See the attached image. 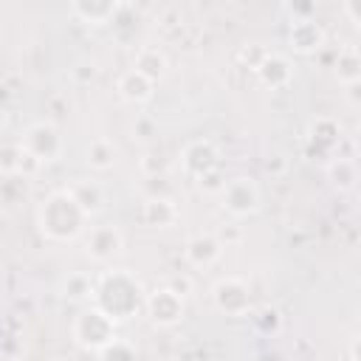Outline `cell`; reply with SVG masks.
Instances as JSON below:
<instances>
[{
	"label": "cell",
	"mask_w": 361,
	"mask_h": 361,
	"mask_svg": "<svg viewBox=\"0 0 361 361\" xmlns=\"http://www.w3.org/2000/svg\"><path fill=\"white\" fill-rule=\"evenodd\" d=\"M144 299H147V290H144L141 279L127 268H110L93 279V302L90 305H96L116 324L138 316L144 310Z\"/></svg>",
	"instance_id": "1"
},
{
	"label": "cell",
	"mask_w": 361,
	"mask_h": 361,
	"mask_svg": "<svg viewBox=\"0 0 361 361\" xmlns=\"http://www.w3.org/2000/svg\"><path fill=\"white\" fill-rule=\"evenodd\" d=\"M34 223L48 243H59V245H68L87 231V214L79 209V203L71 197L68 189H56L45 195L34 212Z\"/></svg>",
	"instance_id": "2"
},
{
	"label": "cell",
	"mask_w": 361,
	"mask_h": 361,
	"mask_svg": "<svg viewBox=\"0 0 361 361\" xmlns=\"http://www.w3.org/2000/svg\"><path fill=\"white\" fill-rule=\"evenodd\" d=\"M71 338L85 353H99L116 338V322L107 319L96 305H85L71 322Z\"/></svg>",
	"instance_id": "3"
},
{
	"label": "cell",
	"mask_w": 361,
	"mask_h": 361,
	"mask_svg": "<svg viewBox=\"0 0 361 361\" xmlns=\"http://www.w3.org/2000/svg\"><path fill=\"white\" fill-rule=\"evenodd\" d=\"M217 197H220L223 212L231 220H248L262 209V192L251 175H237V178L226 180V186Z\"/></svg>",
	"instance_id": "4"
},
{
	"label": "cell",
	"mask_w": 361,
	"mask_h": 361,
	"mask_svg": "<svg viewBox=\"0 0 361 361\" xmlns=\"http://www.w3.org/2000/svg\"><path fill=\"white\" fill-rule=\"evenodd\" d=\"M212 305L217 313L231 316V319L251 316V310H254L251 285L243 276H220L212 285Z\"/></svg>",
	"instance_id": "5"
},
{
	"label": "cell",
	"mask_w": 361,
	"mask_h": 361,
	"mask_svg": "<svg viewBox=\"0 0 361 361\" xmlns=\"http://www.w3.org/2000/svg\"><path fill=\"white\" fill-rule=\"evenodd\" d=\"M20 144H23L42 166H48V164H54V161H59V158L65 155V138H62L59 127H56L54 121H48V118L28 124Z\"/></svg>",
	"instance_id": "6"
},
{
	"label": "cell",
	"mask_w": 361,
	"mask_h": 361,
	"mask_svg": "<svg viewBox=\"0 0 361 361\" xmlns=\"http://www.w3.org/2000/svg\"><path fill=\"white\" fill-rule=\"evenodd\" d=\"M144 313L147 319L161 327V330H172L183 322L186 316V299L180 293H175L169 285L164 288H155V290H147V299H144Z\"/></svg>",
	"instance_id": "7"
},
{
	"label": "cell",
	"mask_w": 361,
	"mask_h": 361,
	"mask_svg": "<svg viewBox=\"0 0 361 361\" xmlns=\"http://www.w3.org/2000/svg\"><path fill=\"white\" fill-rule=\"evenodd\" d=\"M220 166H223V155L212 138H195L180 149V169L192 180H197V178H203Z\"/></svg>",
	"instance_id": "8"
},
{
	"label": "cell",
	"mask_w": 361,
	"mask_h": 361,
	"mask_svg": "<svg viewBox=\"0 0 361 361\" xmlns=\"http://www.w3.org/2000/svg\"><path fill=\"white\" fill-rule=\"evenodd\" d=\"M124 251V234L116 223H99L93 226L90 231H85V254L104 265V262H113V257H118Z\"/></svg>",
	"instance_id": "9"
},
{
	"label": "cell",
	"mask_w": 361,
	"mask_h": 361,
	"mask_svg": "<svg viewBox=\"0 0 361 361\" xmlns=\"http://www.w3.org/2000/svg\"><path fill=\"white\" fill-rule=\"evenodd\" d=\"M341 147V124L333 116H319L307 124V152L316 158H333Z\"/></svg>",
	"instance_id": "10"
},
{
	"label": "cell",
	"mask_w": 361,
	"mask_h": 361,
	"mask_svg": "<svg viewBox=\"0 0 361 361\" xmlns=\"http://www.w3.org/2000/svg\"><path fill=\"white\" fill-rule=\"evenodd\" d=\"M42 172V164L20 144V141H6L0 144V175L3 178H37Z\"/></svg>",
	"instance_id": "11"
},
{
	"label": "cell",
	"mask_w": 361,
	"mask_h": 361,
	"mask_svg": "<svg viewBox=\"0 0 361 361\" xmlns=\"http://www.w3.org/2000/svg\"><path fill=\"white\" fill-rule=\"evenodd\" d=\"M327 45V31L322 23L313 20H296L288 25V48L299 56H313Z\"/></svg>",
	"instance_id": "12"
},
{
	"label": "cell",
	"mask_w": 361,
	"mask_h": 361,
	"mask_svg": "<svg viewBox=\"0 0 361 361\" xmlns=\"http://www.w3.org/2000/svg\"><path fill=\"white\" fill-rule=\"evenodd\" d=\"M257 79H259V85L262 87H268V90H285L290 82H293V62L285 56V54H274V51H268V56L257 65Z\"/></svg>",
	"instance_id": "13"
},
{
	"label": "cell",
	"mask_w": 361,
	"mask_h": 361,
	"mask_svg": "<svg viewBox=\"0 0 361 361\" xmlns=\"http://www.w3.org/2000/svg\"><path fill=\"white\" fill-rule=\"evenodd\" d=\"M71 197L79 203V209L90 217H99L104 209H107V189L102 180H93V178H76L71 186H68Z\"/></svg>",
	"instance_id": "14"
},
{
	"label": "cell",
	"mask_w": 361,
	"mask_h": 361,
	"mask_svg": "<svg viewBox=\"0 0 361 361\" xmlns=\"http://www.w3.org/2000/svg\"><path fill=\"white\" fill-rule=\"evenodd\" d=\"M124 3L118 0H73L71 3V14L82 23V25H90V28H102V25H110L113 17L121 11Z\"/></svg>",
	"instance_id": "15"
},
{
	"label": "cell",
	"mask_w": 361,
	"mask_h": 361,
	"mask_svg": "<svg viewBox=\"0 0 361 361\" xmlns=\"http://www.w3.org/2000/svg\"><path fill=\"white\" fill-rule=\"evenodd\" d=\"M138 220L147 228H172L180 220V212L175 206L172 197H144V203L138 206Z\"/></svg>",
	"instance_id": "16"
},
{
	"label": "cell",
	"mask_w": 361,
	"mask_h": 361,
	"mask_svg": "<svg viewBox=\"0 0 361 361\" xmlns=\"http://www.w3.org/2000/svg\"><path fill=\"white\" fill-rule=\"evenodd\" d=\"M220 257H223V245H220V240L214 234H192L183 243V259L197 271L212 268Z\"/></svg>",
	"instance_id": "17"
},
{
	"label": "cell",
	"mask_w": 361,
	"mask_h": 361,
	"mask_svg": "<svg viewBox=\"0 0 361 361\" xmlns=\"http://www.w3.org/2000/svg\"><path fill=\"white\" fill-rule=\"evenodd\" d=\"M324 178H327V183H330L333 192L350 195V192L358 186V164H355V158L336 152V155L324 164Z\"/></svg>",
	"instance_id": "18"
},
{
	"label": "cell",
	"mask_w": 361,
	"mask_h": 361,
	"mask_svg": "<svg viewBox=\"0 0 361 361\" xmlns=\"http://www.w3.org/2000/svg\"><path fill=\"white\" fill-rule=\"evenodd\" d=\"M333 76H336V82H338L344 90L361 85V54H358V45H355V42H344V45L336 51Z\"/></svg>",
	"instance_id": "19"
},
{
	"label": "cell",
	"mask_w": 361,
	"mask_h": 361,
	"mask_svg": "<svg viewBox=\"0 0 361 361\" xmlns=\"http://www.w3.org/2000/svg\"><path fill=\"white\" fill-rule=\"evenodd\" d=\"M116 90H118L121 102H127V104L138 107V104L152 102V96H155V82H152V79H147L144 73H138L135 68H130V71H124V73L118 76Z\"/></svg>",
	"instance_id": "20"
},
{
	"label": "cell",
	"mask_w": 361,
	"mask_h": 361,
	"mask_svg": "<svg viewBox=\"0 0 361 361\" xmlns=\"http://www.w3.org/2000/svg\"><path fill=\"white\" fill-rule=\"evenodd\" d=\"M133 68L158 85V79H164L166 71H169V59H166V54H164L158 45H141V48L135 51Z\"/></svg>",
	"instance_id": "21"
},
{
	"label": "cell",
	"mask_w": 361,
	"mask_h": 361,
	"mask_svg": "<svg viewBox=\"0 0 361 361\" xmlns=\"http://www.w3.org/2000/svg\"><path fill=\"white\" fill-rule=\"evenodd\" d=\"M116 155H118V149H116L113 138H107V135H96V138L85 147V164H87L93 172H107V169H113Z\"/></svg>",
	"instance_id": "22"
},
{
	"label": "cell",
	"mask_w": 361,
	"mask_h": 361,
	"mask_svg": "<svg viewBox=\"0 0 361 361\" xmlns=\"http://www.w3.org/2000/svg\"><path fill=\"white\" fill-rule=\"evenodd\" d=\"M59 296L71 305H85L93 302V279L85 271H71L62 282H59Z\"/></svg>",
	"instance_id": "23"
},
{
	"label": "cell",
	"mask_w": 361,
	"mask_h": 361,
	"mask_svg": "<svg viewBox=\"0 0 361 361\" xmlns=\"http://www.w3.org/2000/svg\"><path fill=\"white\" fill-rule=\"evenodd\" d=\"M138 169L144 178H166L169 172V158L158 149H144L138 158Z\"/></svg>",
	"instance_id": "24"
},
{
	"label": "cell",
	"mask_w": 361,
	"mask_h": 361,
	"mask_svg": "<svg viewBox=\"0 0 361 361\" xmlns=\"http://www.w3.org/2000/svg\"><path fill=\"white\" fill-rule=\"evenodd\" d=\"M96 361H138V350L127 338H118L116 336L104 350L96 353Z\"/></svg>",
	"instance_id": "25"
},
{
	"label": "cell",
	"mask_w": 361,
	"mask_h": 361,
	"mask_svg": "<svg viewBox=\"0 0 361 361\" xmlns=\"http://www.w3.org/2000/svg\"><path fill=\"white\" fill-rule=\"evenodd\" d=\"M96 79H99V62H96V59L82 56V59L73 62V68H71V82H73V85L90 87Z\"/></svg>",
	"instance_id": "26"
},
{
	"label": "cell",
	"mask_w": 361,
	"mask_h": 361,
	"mask_svg": "<svg viewBox=\"0 0 361 361\" xmlns=\"http://www.w3.org/2000/svg\"><path fill=\"white\" fill-rule=\"evenodd\" d=\"M254 324H257V330L262 333V336H276L279 330H282V316H279V310L276 307H262L257 316H254Z\"/></svg>",
	"instance_id": "27"
},
{
	"label": "cell",
	"mask_w": 361,
	"mask_h": 361,
	"mask_svg": "<svg viewBox=\"0 0 361 361\" xmlns=\"http://www.w3.org/2000/svg\"><path fill=\"white\" fill-rule=\"evenodd\" d=\"M133 138L141 141V144L155 141V138H158V121H155L152 116H147V113L135 116V118H133Z\"/></svg>",
	"instance_id": "28"
},
{
	"label": "cell",
	"mask_w": 361,
	"mask_h": 361,
	"mask_svg": "<svg viewBox=\"0 0 361 361\" xmlns=\"http://www.w3.org/2000/svg\"><path fill=\"white\" fill-rule=\"evenodd\" d=\"M195 183H197V189H200L203 195H220V192H223V186H226L223 166H220V169H214V172H209V175H203V178H197Z\"/></svg>",
	"instance_id": "29"
},
{
	"label": "cell",
	"mask_w": 361,
	"mask_h": 361,
	"mask_svg": "<svg viewBox=\"0 0 361 361\" xmlns=\"http://www.w3.org/2000/svg\"><path fill=\"white\" fill-rule=\"evenodd\" d=\"M262 169H265L271 178H282V175L288 172V158L274 149V152H268V155L262 158Z\"/></svg>",
	"instance_id": "30"
},
{
	"label": "cell",
	"mask_w": 361,
	"mask_h": 361,
	"mask_svg": "<svg viewBox=\"0 0 361 361\" xmlns=\"http://www.w3.org/2000/svg\"><path fill=\"white\" fill-rule=\"evenodd\" d=\"M282 11L290 14V23H296V20H313L316 17V6L313 3H285Z\"/></svg>",
	"instance_id": "31"
},
{
	"label": "cell",
	"mask_w": 361,
	"mask_h": 361,
	"mask_svg": "<svg viewBox=\"0 0 361 361\" xmlns=\"http://www.w3.org/2000/svg\"><path fill=\"white\" fill-rule=\"evenodd\" d=\"M265 56H268V48H262V45H257V42H251V45H245V48L240 51V59H243L251 71H257V65H259Z\"/></svg>",
	"instance_id": "32"
},
{
	"label": "cell",
	"mask_w": 361,
	"mask_h": 361,
	"mask_svg": "<svg viewBox=\"0 0 361 361\" xmlns=\"http://www.w3.org/2000/svg\"><path fill=\"white\" fill-rule=\"evenodd\" d=\"M214 237L220 240V245H223V248H228V245H237V243L243 240V228H240L237 223H228V226H223Z\"/></svg>",
	"instance_id": "33"
},
{
	"label": "cell",
	"mask_w": 361,
	"mask_h": 361,
	"mask_svg": "<svg viewBox=\"0 0 361 361\" xmlns=\"http://www.w3.org/2000/svg\"><path fill=\"white\" fill-rule=\"evenodd\" d=\"M169 288L186 299V296L192 293V279H189V276H172V279H169Z\"/></svg>",
	"instance_id": "34"
},
{
	"label": "cell",
	"mask_w": 361,
	"mask_h": 361,
	"mask_svg": "<svg viewBox=\"0 0 361 361\" xmlns=\"http://www.w3.org/2000/svg\"><path fill=\"white\" fill-rule=\"evenodd\" d=\"M341 11L350 17V23H353V28H358L361 25V17H358V8H355V3L353 0H347L344 6H341Z\"/></svg>",
	"instance_id": "35"
},
{
	"label": "cell",
	"mask_w": 361,
	"mask_h": 361,
	"mask_svg": "<svg viewBox=\"0 0 361 361\" xmlns=\"http://www.w3.org/2000/svg\"><path fill=\"white\" fill-rule=\"evenodd\" d=\"M8 124H11V113H8V107H6V104H0V133H3Z\"/></svg>",
	"instance_id": "36"
},
{
	"label": "cell",
	"mask_w": 361,
	"mask_h": 361,
	"mask_svg": "<svg viewBox=\"0 0 361 361\" xmlns=\"http://www.w3.org/2000/svg\"><path fill=\"white\" fill-rule=\"evenodd\" d=\"M54 361H62V358H54Z\"/></svg>",
	"instance_id": "37"
}]
</instances>
